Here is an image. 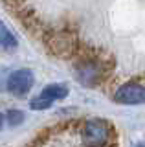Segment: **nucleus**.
I'll use <instances>...</instances> for the list:
<instances>
[{
	"label": "nucleus",
	"instance_id": "nucleus-6",
	"mask_svg": "<svg viewBox=\"0 0 145 147\" xmlns=\"http://www.w3.org/2000/svg\"><path fill=\"white\" fill-rule=\"evenodd\" d=\"M39 96L53 105L55 101L66 98V96H68V88H66L64 85H48V86H44V88L40 90Z\"/></svg>",
	"mask_w": 145,
	"mask_h": 147
},
{
	"label": "nucleus",
	"instance_id": "nucleus-10",
	"mask_svg": "<svg viewBox=\"0 0 145 147\" xmlns=\"http://www.w3.org/2000/svg\"><path fill=\"white\" fill-rule=\"evenodd\" d=\"M7 77H9V70L7 68H0V92L7 88Z\"/></svg>",
	"mask_w": 145,
	"mask_h": 147
},
{
	"label": "nucleus",
	"instance_id": "nucleus-5",
	"mask_svg": "<svg viewBox=\"0 0 145 147\" xmlns=\"http://www.w3.org/2000/svg\"><path fill=\"white\" fill-rule=\"evenodd\" d=\"M48 46L55 55L66 57V55H70L74 52V39L66 33H55L48 39Z\"/></svg>",
	"mask_w": 145,
	"mask_h": 147
},
{
	"label": "nucleus",
	"instance_id": "nucleus-4",
	"mask_svg": "<svg viewBox=\"0 0 145 147\" xmlns=\"http://www.w3.org/2000/svg\"><path fill=\"white\" fill-rule=\"evenodd\" d=\"M101 77V68L96 63L83 61L75 66V79L85 86H94Z\"/></svg>",
	"mask_w": 145,
	"mask_h": 147
},
{
	"label": "nucleus",
	"instance_id": "nucleus-12",
	"mask_svg": "<svg viewBox=\"0 0 145 147\" xmlns=\"http://www.w3.org/2000/svg\"><path fill=\"white\" fill-rule=\"evenodd\" d=\"M138 147H145V145H138Z\"/></svg>",
	"mask_w": 145,
	"mask_h": 147
},
{
	"label": "nucleus",
	"instance_id": "nucleus-3",
	"mask_svg": "<svg viewBox=\"0 0 145 147\" xmlns=\"http://www.w3.org/2000/svg\"><path fill=\"white\" fill-rule=\"evenodd\" d=\"M114 99L123 105H138L145 101V88L138 83H127V85L117 88V92L114 94Z\"/></svg>",
	"mask_w": 145,
	"mask_h": 147
},
{
	"label": "nucleus",
	"instance_id": "nucleus-11",
	"mask_svg": "<svg viewBox=\"0 0 145 147\" xmlns=\"http://www.w3.org/2000/svg\"><path fill=\"white\" fill-rule=\"evenodd\" d=\"M2 127H4V114L0 112V129H2Z\"/></svg>",
	"mask_w": 145,
	"mask_h": 147
},
{
	"label": "nucleus",
	"instance_id": "nucleus-7",
	"mask_svg": "<svg viewBox=\"0 0 145 147\" xmlns=\"http://www.w3.org/2000/svg\"><path fill=\"white\" fill-rule=\"evenodd\" d=\"M19 46L17 37L9 31V28L0 20V48L2 50H15Z\"/></svg>",
	"mask_w": 145,
	"mask_h": 147
},
{
	"label": "nucleus",
	"instance_id": "nucleus-1",
	"mask_svg": "<svg viewBox=\"0 0 145 147\" xmlns=\"http://www.w3.org/2000/svg\"><path fill=\"white\" fill-rule=\"evenodd\" d=\"M110 127L103 119H88L83 127V142L88 147H103L108 142Z\"/></svg>",
	"mask_w": 145,
	"mask_h": 147
},
{
	"label": "nucleus",
	"instance_id": "nucleus-2",
	"mask_svg": "<svg viewBox=\"0 0 145 147\" xmlns=\"http://www.w3.org/2000/svg\"><path fill=\"white\" fill-rule=\"evenodd\" d=\"M35 83V76L30 68H20V70L9 72V77H7V92L17 98H22L31 90Z\"/></svg>",
	"mask_w": 145,
	"mask_h": 147
},
{
	"label": "nucleus",
	"instance_id": "nucleus-9",
	"mask_svg": "<svg viewBox=\"0 0 145 147\" xmlns=\"http://www.w3.org/2000/svg\"><path fill=\"white\" fill-rule=\"evenodd\" d=\"M30 107L33 109V110H46V109L52 107V103L46 101V99H42L40 96H37V98H33V99L30 101Z\"/></svg>",
	"mask_w": 145,
	"mask_h": 147
},
{
	"label": "nucleus",
	"instance_id": "nucleus-8",
	"mask_svg": "<svg viewBox=\"0 0 145 147\" xmlns=\"http://www.w3.org/2000/svg\"><path fill=\"white\" fill-rule=\"evenodd\" d=\"M24 119H26V116L20 109H9L6 112V116H4V121H7L9 127H19Z\"/></svg>",
	"mask_w": 145,
	"mask_h": 147
}]
</instances>
